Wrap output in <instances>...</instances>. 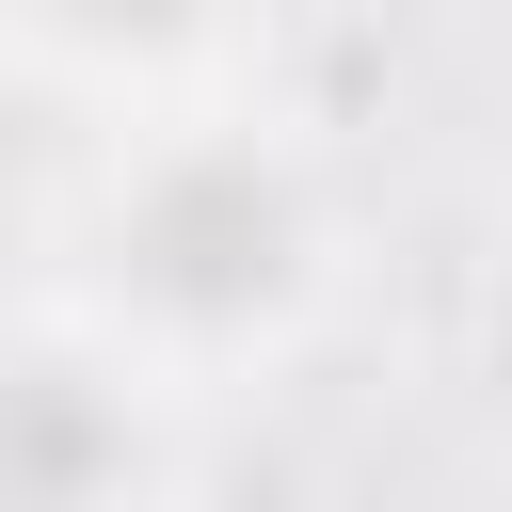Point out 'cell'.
<instances>
[{
  "label": "cell",
  "mask_w": 512,
  "mask_h": 512,
  "mask_svg": "<svg viewBox=\"0 0 512 512\" xmlns=\"http://www.w3.org/2000/svg\"><path fill=\"white\" fill-rule=\"evenodd\" d=\"M32 304L80 320L96 352H128L160 400H224L352 304V176L272 96L128 112L80 160V192L48 208Z\"/></svg>",
  "instance_id": "obj_1"
},
{
  "label": "cell",
  "mask_w": 512,
  "mask_h": 512,
  "mask_svg": "<svg viewBox=\"0 0 512 512\" xmlns=\"http://www.w3.org/2000/svg\"><path fill=\"white\" fill-rule=\"evenodd\" d=\"M176 432H192V400H160L80 320L32 304L0 336V512H160Z\"/></svg>",
  "instance_id": "obj_2"
},
{
  "label": "cell",
  "mask_w": 512,
  "mask_h": 512,
  "mask_svg": "<svg viewBox=\"0 0 512 512\" xmlns=\"http://www.w3.org/2000/svg\"><path fill=\"white\" fill-rule=\"evenodd\" d=\"M256 32L272 0H0V64L128 112H192V96H256Z\"/></svg>",
  "instance_id": "obj_3"
}]
</instances>
